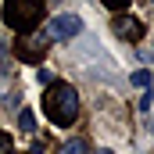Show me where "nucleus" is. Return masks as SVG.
Wrapping results in <instances>:
<instances>
[{
	"instance_id": "nucleus-1",
	"label": "nucleus",
	"mask_w": 154,
	"mask_h": 154,
	"mask_svg": "<svg viewBox=\"0 0 154 154\" xmlns=\"http://www.w3.org/2000/svg\"><path fill=\"white\" fill-rule=\"evenodd\" d=\"M43 115L54 125H72L79 118V93L68 82H50L43 90Z\"/></svg>"
},
{
	"instance_id": "nucleus-2",
	"label": "nucleus",
	"mask_w": 154,
	"mask_h": 154,
	"mask_svg": "<svg viewBox=\"0 0 154 154\" xmlns=\"http://www.w3.org/2000/svg\"><path fill=\"white\" fill-rule=\"evenodd\" d=\"M47 14V0H4V25L18 36H32Z\"/></svg>"
},
{
	"instance_id": "nucleus-3",
	"label": "nucleus",
	"mask_w": 154,
	"mask_h": 154,
	"mask_svg": "<svg viewBox=\"0 0 154 154\" xmlns=\"http://www.w3.org/2000/svg\"><path fill=\"white\" fill-rule=\"evenodd\" d=\"M11 50H14L18 61H25V65H39L43 54H47V39H39V36H18Z\"/></svg>"
},
{
	"instance_id": "nucleus-4",
	"label": "nucleus",
	"mask_w": 154,
	"mask_h": 154,
	"mask_svg": "<svg viewBox=\"0 0 154 154\" xmlns=\"http://www.w3.org/2000/svg\"><path fill=\"white\" fill-rule=\"evenodd\" d=\"M111 29H115V36L125 39V43H140V39H143V22L133 18V14H118L115 22H111Z\"/></svg>"
},
{
	"instance_id": "nucleus-5",
	"label": "nucleus",
	"mask_w": 154,
	"mask_h": 154,
	"mask_svg": "<svg viewBox=\"0 0 154 154\" xmlns=\"http://www.w3.org/2000/svg\"><path fill=\"white\" fill-rule=\"evenodd\" d=\"M82 32V18L79 14H57L54 22H50V36L54 39H72Z\"/></svg>"
},
{
	"instance_id": "nucleus-6",
	"label": "nucleus",
	"mask_w": 154,
	"mask_h": 154,
	"mask_svg": "<svg viewBox=\"0 0 154 154\" xmlns=\"http://www.w3.org/2000/svg\"><path fill=\"white\" fill-rule=\"evenodd\" d=\"M18 129H22V133H36V115H32L29 108L18 115Z\"/></svg>"
},
{
	"instance_id": "nucleus-7",
	"label": "nucleus",
	"mask_w": 154,
	"mask_h": 154,
	"mask_svg": "<svg viewBox=\"0 0 154 154\" xmlns=\"http://www.w3.org/2000/svg\"><path fill=\"white\" fill-rule=\"evenodd\" d=\"M61 154H90V147H86V140H68V143H65V147H61Z\"/></svg>"
},
{
	"instance_id": "nucleus-8",
	"label": "nucleus",
	"mask_w": 154,
	"mask_h": 154,
	"mask_svg": "<svg viewBox=\"0 0 154 154\" xmlns=\"http://www.w3.org/2000/svg\"><path fill=\"white\" fill-rule=\"evenodd\" d=\"M129 82H133V86H140V90H147V86H151V72H147V68H140V72H133V75H129Z\"/></svg>"
},
{
	"instance_id": "nucleus-9",
	"label": "nucleus",
	"mask_w": 154,
	"mask_h": 154,
	"mask_svg": "<svg viewBox=\"0 0 154 154\" xmlns=\"http://www.w3.org/2000/svg\"><path fill=\"white\" fill-rule=\"evenodd\" d=\"M11 72V57H7V47H4V39H0V75H7Z\"/></svg>"
},
{
	"instance_id": "nucleus-10",
	"label": "nucleus",
	"mask_w": 154,
	"mask_h": 154,
	"mask_svg": "<svg viewBox=\"0 0 154 154\" xmlns=\"http://www.w3.org/2000/svg\"><path fill=\"white\" fill-rule=\"evenodd\" d=\"M108 11H129V0H104Z\"/></svg>"
},
{
	"instance_id": "nucleus-11",
	"label": "nucleus",
	"mask_w": 154,
	"mask_h": 154,
	"mask_svg": "<svg viewBox=\"0 0 154 154\" xmlns=\"http://www.w3.org/2000/svg\"><path fill=\"white\" fill-rule=\"evenodd\" d=\"M0 154H14V143H11L7 133H0Z\"/></svg>"
},
{
	"instance_id": "nucleus-12",
	"label": "nucleus",
	"mask_w": 154,
	"mask_h": 154,
	"mask_svg": "<svg viewBox=\"0 0 154 154\" xmlns=\"http://www.w3.org/2000/svg\"><path fill=\"white\" fill-rule=\"evenodd\" d=\"M39 82H43V86H50V82H57V79H54L50 68H39Z\"/></svg>"
},
{
	"instance_id": "nucleus-13",
	"label": "nucleus",
	"mask_w": 154,
	"mask_h": 154,
	"mask_svg": "<svg viewBox=\"0 0 154 154\" xmlns=\"http://www.w3.org/2000/svg\"><path fill=\"white\" fill-rule=\"evenodd\" d=\"M151 97L154 93H143V97H140V111H151Z\"/></svg>"
},
{
	"instance_id": "nucleus-14",
	"label": "nucleus",
	"mask_w": 154,
	"mask_h": 154,
	"mask_svg": "<svg viewBox=\"0 0 154 154\" xmlns=\"http://www.w3.org/2000/svg\"><path fill=\"white\" fill-rule=\"evenodd\" d=\"M97 154H115V151H108V147H100V151H97Z\"/></svg>"
},
{
	"instance_id": "nucleus-15",
	"label": "nucleus",
	"mask_w": 154,
	"mask_h": 154,
	"mask_svg": "<svg viewBox=\"0 0 154 154\" xmlns=\"http://www.w3.org/2000/svg\"><path fill=\"white\" fill-rule=\"evenodd\" d=\"M29 154H32V151H29Z\"/></svg>"
}]
</instances>
